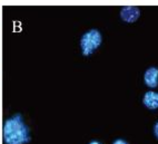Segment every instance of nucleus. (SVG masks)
<instances>
[{
  "instance_id": "1",
  "label": "nucleus",
  "mask_w": 158,
  "mask_h": 144,
  "mask_svg": "<svg viewBox=\"0 0 158 144\" xmlns=\"http://www.w3.org/2000/svg\"><path fill=\"white\" fill-rule=\"evenodd\" d=\"M30 141V129L26 124L23 116L20 113L9 116L3 124L5 144H28Z\"/></svg>"
},
{
  "instance_id": "2",
  "label": "nucleus",
  "mask_w": 158,
  "mask_h": 144,
  "mask_svg": "<svg viewBox=\"0 0 158 144\" xmlns=\"http://www.w3.org/2000/svg\"><path fill=\"white\" fill-rule=\"evenodd\" d=\"M102 42V33L96 28L89 29L80 38V49L84 56L88 57L93 55Z\"/></svg>"
},
{
  "instance_id": "3",
  "label": "nucleus",
  "mask_w": 158,
  "mask_h": 144,
  "mask_svg": "<svg viewBox=\"0 0 158 144\" xmlns=\"http://www.w3.org/2000/svg\"><path fill=\"white\" fill-rule=\"evenodd\" d=\"M140 17V9L135 6L123 7L120 10V18L125 23H135Z\"/></svg>"
},
{
  "instance_id": "4",
  "label": "nucleus",
  "mask_w": 158,
  "mask_h": 144,
  "mask_svg": "<svg viewBox=\"0 0 158 144\" xmlns=\"http://www.w3.org/2000/svg\"><path fill=\"white\" fill-rule=\"evenodd\" d=\"M144 81L146 85L150 88H155L158 86V68L149 67L145 72Z\"/></svg>"
},
{
  "instance_id": "5",
  "label": "nucleus",
  "mask_w": 158,
  "mask_h": 144,
  "mask_svg": "<svg viewBox=\"0 0 158 144\" xmlns=\"http://www.w3.org/2000/svg\"><path fill=\"white\" fill-rule=\"evenodd\" d=\"M143 103L149 110L158 108V93H156V92H147L144 95Z\"/></svg>"
},
{
  "instance_id": "6",
  "label": "nucleus",
  "mask_w": 158,
  "mask_h": 144,
  "mask_svg": "<svg viewBox=\"0 0 158 144\" xmlns=\"http://www.w3.org/2000/svg\"><path fill=\"white\" fill-rule=\"evenodd\" d=\"M113 144H128V143L125 140H123V138H117V140L114 141Z\"/></svg>"
},
{
  "instance_id": "7",
  "label": "nucleus",
  "mask_w": 158,
  "mask_h": 144,
  "mask_svg": "<svg viewBox=\"0 0 158 144\" xmlns=\"http://www.w3.org/2000/svg\"><path fill=\"white\" fill-rule=\"evenodd\" d=\"M154 134H155L156 138L158 140V122L155 124V126H154Z\"/></svg>"
},
{
  "instance_id": "8",
  "label": "nucleus",
  "mask_w": 158,
  "mask_h": 144,
  "mask_svg": "<svg viewBox=\"0 0 158 144\" xmlns=\"http://www.w3.org/2000/svg\"><path fill=\"white\" fill-rule=\"evenodd\" d=\"M89 144H102L99 141H97V140H93V141L89 142Z\"/></svg>"
}]
</instances>
